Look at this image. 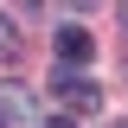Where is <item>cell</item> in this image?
Here are the masks:
<instances>
[{"label": "cell", "mask_w": 128, "mask_h": 128, "mask_svg": "<svg viewBox=\"0 0 128 128\" xmlns=\"http://www.w3.org/2000/svg\"><path fill=\"white\" fill-rule=\"evenodd\" d=\"M51 96H58V109H70V115H90L96 102H102V90H96L83 70H51Z\"/></svg>", "instance_id": "6da1fadb"}, {"label": "cell", "mask_w": 128, "mask_h": 128, "mask_svg": "<svg viewBox=\"0 0 128 128\" xmlns=\"http://www.w3.org/2000/svg\"><path fill=\"white\" fill-rule=\"evenodd\" d=\"M96 58V38L83 26H58V70H77V64Z\"/></svg>", "instance_id": "7a4b0ae2"}, {"label": "cell", "mask_w": 128, "mask_h": 128, "mask_svg": "<svg viewBox=\"0 0 128 128\" xmlns=\"http://www.w3.org/2000/svg\"><path fill=\"white\" fill-rule=\"evenodd\" d=\"M32 115V96L19 90V83H0V128H13V122H26Z\"/></svg>", "instance_id": "3957f363"}, {"label": "cell", "mask_w": 128, "mask_h": 128, "mask_svg": "<svg viewBox=\"0 0 128 128\" xmlns=\"http://www.w3.org/2000/svg\"><path fill=\"white\" fill-rule=\"evenodd\" d=\"M19 51V26H13V13H0V58H13Z\"/></svg>", "instance_id": "277c9868"}, {"label": "cell", "mask_w": 128, "mask_h": 128, "mask_svg": "<svg viewBox=\"0 0 128 128\" xmlns=\"http://www.w3.org/2000/svg\"><path fill=\"white\" fill-rule=\"evenodd\" d=\"M38 128H77V122H70V115H51V122H38Z\"/></svg>", "instance_id": "5b68a950"}, {"label": "cell", "mask_w": 128, "mask_h": 128, "mask_svg": "<svg viewBox=\"0 0 128 128\" xmlns=\"http://www.w3.org/2000/svg\"><path fill=\"white\" fill-rule=\"evenodd\" d=\"M115 128H128V122H115Z\"/></svg>", "instance_id": "8992f818"}]
</instances>
